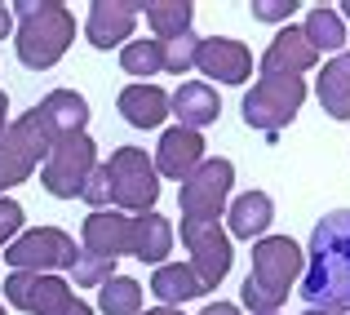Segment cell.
<instances>
[{
  "instance_id": "cell-5",
  "label": "cell",
  "mask_w": 350,
  "mask_h": 315,
  "mask_svg": "<svg viewBox=\"0 0 350 315\" xmlns=\"http://www.w3.org/2000/svg\"><path fill=\"white\" fill-rule=\"evenodd\" d=\"M107 178H111V205L116 213H155L160 200V173L146 160L142 147H120L107 160Z\"/></svg>"
},
{
  "instance_id": "cell-24",
  "label": "cell",
  "mask_w": 350,
  "mask_h": 315,
  "mask_svg": "<svg viewBox=\"0 0 350 315\" xmlns=\"http://www.w3.org/2000/svg\"><path fill=\"white\" fill-rule=\"evenodd\" d=\"M301 36L310 40V49H328V53H342V45H346V23H342V14L337 9H328V5H315L306 14V27H301Z\"/></svg>"
},
{
  "instance_id": "cell-15",
  "label": "cell",
  "mask_w": 350,
  "mask_h": 315,
  "mask_svg": "<svg viewBox=\"0 0 350 315\" xmlns=\"http://www.w3.org/2000/svg\"><path fill=\"white\" fill-rule=\"evenodd\" d=\"M137 14H142L137 0H98V5L89 9V23H85L89 45H94V49H116V45H124L129 36H133Z\"/></svg>"
},
{
  "instance_id": "cell-3",
  "label": "cell",
  "mask_w": 350,
  "mask_h": 315,
  "mask_svg": "<svg viewBox=\"0 0 350 315\" xmlns=\"http://www.w3.org/2000/svg\"><path fill=\"white\" fill-rule=\"evenodd\" d=\"M9 14L18 18V58L23 67L44 71L71 49L76 40V18L67 5H53V0H18Z\"/></svg>"
},
{
  "instance_id": "cell-21",
  "label": "cell",
  "mask_w": 350,
  "mask_h": 315,
  "mask_svg": "<svg viewBox=\"0 0 350 315\" xmlns=\"http://www.w3.org/2000/svg\"><path fill=\"white\" fill-rule=\"evenodd\" d=\"M173 249V227L169 218H160V213H137L133 218V244H129V253L137 257V262H164V253Z\"/></svg>"
},
{
  "instance_id": "cell-34",
  "label": "cell",
  "mask_w": 350,
  "mask_h": 315,
  "mask_svg": "<svg viewBox=\"0 0 350 315\" xmlns=\"http://www.w3.org/2000/svg\"><path fill=\"white\" fill-rule=\"evenodd\" d=\"M14 32V14H9V5H0V40Z\"/></svg>"
},
{
  "instance_id": "cell-26",
  "label": "cell",
  "mask_w": 350,
  "mask_h": 315,
  "mask_svg": "<svg viewBox=\"0 0 350 315\" xmlns=\"http://www.w3.org/2000/svg\"><path fill=\"white\" fill-rule=\"evenodd\" d=\"M98 311L103 315H137L142 311V284L129 280V275H116L98 289Z\"/></svg>"
},
{
  "instance_id": "cell-36",
  "label": "cell",
  "mask_w": 350,
  "mask_h": 315,
  "mask_svg": "<svg viewBox=\"0 0 350 315\" xmlns=\"http://www.w3.org/2000/svg\"><path fill=\"white\" fill-rule=\"evenodd\" d=\"M67 315H94V307H85V302H80V298H76V307H71Z\"/></svg>"
},
{
  "instance_id": "cell-13",
  "label": "cell",
  "mask_w": 350,
  "mask_h": 315,
  "mask_svg": "<svg viewBox=\"0 0 350 315\" xmlns=\"http://www.w3.org/2000/svg\"><path fill=\"white\" fill-rule=\"evenodd\" d=\"M80 240H85V253H98V257H124L129 244H133V218L129 213H116V209H94L80 227Z\"/></svg>"
},
{
  "instance_id": "cell-30",
  "label": "cell",
  "mask_w": 350,
  "mask_h": 315,
  "mask_svg": "<svg viewBox=\"0 0 350 315\" xmlns=\"http://www.w3.org/2000/svg\"><path fill=\"white\" fill-rule=\"evenodd\" d=\"M80 200H85V205H94V209H107V205H111V178H107V164H98V169L89 173Z\"/></svg>"
},
{
  "instance_id": "cell-6",
  "label": "cell",
  "mask_w": 350,
  "mask_h": 315,
  "mask_svg": "<svg viewBox=\"0 0 350 315\" xmlns=\"http://www.w3.org/2000/svg\"><path fill=\"white\" fill-rule=\"evenodd\" d=\"M49 147H53V138L44 134L36 111H23L18 120H9V129L0 134V196L31 178L36 164H44Z\"/></svg>"
},
{
  "instance_id": "cell-14",
  "label": "cell",
  "mask_w": 350,
  "mask_h": 315,
  "mask_svg": "<svg viewBox=\"0 0 350 315\" xmlns=\"http://www.w3.org/2000/svg\"><path fill=\"white\" fill-rule=\"evenodd\" d=\"M319 62V53L310 49V40L301 36V27H284V32H275V40L266 45V53H262V76H293V80H301V71H310Z\"/></svg>"
},
{
  "instance_id": "cell-27",
  "label": "cell",
  "mask_w": 350,
  "mask_h": 315,
  "mask_svg": "<svg viewBox=\"0 0 350 315\" xmlns=\"http://www.w3.org/2000/svg\"><path fill=\"white\" fill-rule=\"evenodd\" d=\"M120 67H124L129 76H160L164 71L160 40H129L124 49H120Z\"/></svg>"
},
{
  "instance_id": "cell-32",
  "label": "cell",
  "mask_w": 350,
  "mask_h": 315,
  "mask_svg": "<svg viewBox=\"0 0 350 315\" xmlns=\"http://www.w3.org/2000/svg\"><path fill=\"white\" fill-rule=\"evenodd\" d=\"M18 231H23V205H14V200L0 196V244L18 240Z\"/></svg>"
},
{
  "instance_id": "cell-8",
  "label": "cell",
  "mask_w": 350,
  "mask_h": 315,
  "mask_svg": "<svg viewBox=\"0 0 350 315\" xmlns=\"http://www.w3.org/2000/svg\"><path fill=\"white\" fill-rule=\"evenodd\" d=\"M182 244L191 249V271H196V280L208 289H217V284L226 280V271H231V236L222 231V222L217 218H182Z\"/></svg>"
},
{
  "instance_id": "cell-29",
  "label": "cell",
  "mask_w": 350,
  "mask_h": 315,
  "mask_svg": "<svg viewBox=\"0 0 350 315\" xmlns=\"http://www.w3.org/2000/svg\"><path fill=\"white\" fill-rule=\"evenodd\" d=\"M160 49H164V71H169V76H187V71L196 67L200 36H196V32H187V36H178V40H164Z\"/></svg>"
},
{
  "instance_id": "cell-25",
  "label": "cell",
  "mask_w": 350,
  "mask_h": 315,
  "mask_svg": "<svg viewBox=\"0 0 350 315\" xmlns=\"http://www.w3.org/2000/svg\"><path fill=\"white\" fill-rule=\"evenodd\" d=\"M146 9V23H151L155 40H178V36L191 32V18H196V9L187 5V0H160V5H142Z\"/></svg>"
},
{
  "instance_id": "cell-35",
  "label": "cell",
  "mask_w": 350,
  "mask_h": 315,
  "mask_svg": "<svg viewBox=\"0 0 350 315\" xmlns=\"http://www.w3.org/2000/svg\"><path fill=\"white\" fill-rule=\"evenodd\" d=\"M137 315H182L178 307H155V311H137Z\"/></svg>"
},
{
  "instance_id": "cell-22",
  "label": "cell",
  "mask_w": 350,
  "mask_h": 315,
  "mask_svg": "<svg viewBox=\"0 0 350 315\" xmlns=\"http://www.w3.org/2000/svg\"><path fill=\"white\" fill-rule=\"evenodd\" d=\"M151 293L160 298V307H173V302H191L204 293V284L196 280V271H191L187 262H160L151 275Z\"/></svg>"
},
{
  "instance_id": "cell-2",
  "label": "cell",
  "mask_w": 350,
  "mask_h": 315,
  "mask_svg": "<svg viewBox=\"0 0 350 315\" xmlns=\"http://www.w3.org/2000/svg\"><path fill=\"white\" fill-rule=\"evenodd\" d=\"M301 266H306V253L297 249V240H288V236H262L253 244V271H248L244 289H239L244 307L253 311V315L280 311L284 298H288V289L297 284Z\"/></svg>"
},
{
  "instance_id": "cell-11",
  "label": "cell",
  "mask_w": 350,
  "mask_h": 315,
  "mask_svg": "<svg viewBox=\"0 0 350 315\" xmlns=\"http://www.w3.org/2000/svg\"><path fill=\"white\" fill-rule=\"evenodd\" d=\"M5 302L27 315H67L76 307V293L58 280V275H40V271H14L5 280Z\"/></svg>"
},
{
  "instance_id": "cell-10",
  "label": "cell",
  "mask_w": 350,
  "mask_h": 315,
  "mask_svg": "<svg viewBox=\"0 0 350 315\" xmlns=\"http://www.w3.org/2000/svg\"><path fill=\"white\" fill-rule=\"evenodd\" d=\"M231 182H235V164L231 160H200L196 169L182 178L178 191V205L182 218H217L226 209V196H231Z\"/></svg>"
},
{
  "instance_id": "cell-17",
  "label": "cell",
  "mask_w": 350,
  "mask_h": 315,
  "mask_svg": "<svg viewBox=\"0 0 350 315\" xmlns=\"http://www.w3.org/2000/svg\"><path fill=\"white\" fill-rule=\"evenodd\" d=\"M200 160H204V138H200L196 129L173 125V129H164L160 151H155L151 164H155V173H164V178H187Z\"/></svg>"
},
{
  "instance_id": "cell-20",
  "label": "cell",
  "mask_w": 350,
  "mask_h": 315,
  "mask_svg": "<svg viewBox=\"0 0 350 315\" xmlns=\"http://www.w3.org/2000/svg\"><path fill=\"white\" fill-rule=\"evenodd\" d=\"M231 231L226 236H239V240H253V236H266V227H271L275 218V200L266 196V191H244V196L231 200Z\"/></svg>"
},
{
  "instance_id": "cell-38",
  "label": "cell",
  "mask_w": 350,
  "mask_h": 315,
  "mask_svg": "<svg viewBox=\"0 0 350 315\" xmlns=\"http://www.w3.org/2000/svg\"><path fill=\"white\" fill-rule=\"evenodd\" d=\"M301 315H328V311H310V307H306V311H301Z\"/></svg>"
},
{
  "instance_id": "cell-28",
  "label": "cell",
  "mask_w": 350,
  "mask_h": 315,
  "mask_svg": "<svg viewBox=\"0 0 350 315\" xmlns=\"http://www.w3.org/2000/svg\"><path fill=\"white\" fill-rule=\"evenodd\" d=\"M71 275H76L80 289H103L107 280H116V262H111V257H98V253H85V249H80L76 262H71Z\"/></svg>"
},
{
  "instance_id": "cell-12",
  "label": "cell",
  "mask_w": 350,
  "mask_h": 315,
  "mask_svg": "<svg viewBox=\"0 0 350 315\" xmlns=\"http://www.w3.org/2000/svg\"><path fill=\"white\" fill-rule=\"evenodd\" d=\"M196 67L200 76H213L222 85H244L253 76V53H248V45L231 40V36H208V40H200Z\"/></svg>"
},
{
  "instance_id": "cell-7",
  "label": "cell",
  "mask_w": 350,
  "mask_h": 315,
  "mask_svg": "<svg viewBox=\"0 0 350 315\" xmlns=\"http://www.w3.org/2000/svg\"><path fill=\"white\" fill-rule=\"evenodd\" d=\"M94 169H98V142L89 134H71V138H58L49 147V155L40 164V182H44L49 196L76 200Z\"/></svg>"
},
{
  "instance_id": "cell-16",
  "label": "cell",
  "mask_w": 350,
  "mask_h": 315,
  "mask_svg": "<svg viewBox=\"0 0 350 315\" xmlns=\"http://www.w3.org/2000/svg\"><path fill=\"white\" fill-rule=\"evenodd\" d=\"M31 111H36V120L44 125V134H49L53 142H58V138H71V134H85V125H89V103L76 89H53V94H44Z\"/></svg>"
},
{
  "instance_id": "cell-39",
  "label": "cell",
  "mask_w": 350,
  "mask_h": 315,
  "mask_svg": "<svg viewBox=\"0 0 350 315\" xmlns=\"http://www.w3.org/2000/svg\"><path fill=\"white\" fill-rule=\"evenodd\" d=\"M271 315H280V311H271Z\"/></svg>"
},
{
  "instance_id": "cell-18",
  "label": "cell",
  "mask_w": 350,
  "mask_h": 315,
  "mask_svg": "<svg viewBox=\"0 0 350 315\" xmlns=\"http://www.w3.org/2000/svg\"><path fill=\"white\" fill-rule=\"evenodd\" d=\"M169 111L178 116L182 129H204L213 125L217 116H222V103H217V89L204 85V80H187V85H178V94H169Z\"/></svg>"
},
{
  "instance_id": "cell-33",
  "label": "cell",
  "mask_w": 350,
  "mask_h": 315,
  "mask_svg": "<svg viewBox=\"0 0 350 315\" xmlns=\"http://www.w3.org/2000/svg\"><path fill=\"white\" fill-rule=\"evenodd\" d=\"M200 315H239V307H235V302H208Z\"/></svg>"
},
{
  "instance_id": "cell-37",
  "label": "cell",
  "mask_w": 350,
  "mask_h": 315,
  "mask_svg": "<svg viewBox=\"0 0 350 315\" xmlns=\"http://www.w3.org/2000/svg\"><path fill=\"white\" fill-rule=\"evenodd\" d=\"M342 23H350V0H342Z\"/></svg>"
},
{
  "instance_id": "cell-4",
  "label": "cell",
  "mask_w": 350,
  "mask_h": 315,
  "mask_svg": "<svg viewBox=\"0 0 350 315\" xmlns=\"http://www.w3.org/2000/svg\"><path fill=\"white\" fill-rule=\"evenodd\" d=\"M301 103H306V85L293 76H262L244 94V125L257 129L266 138H280V129H288L297 120Z\"/></svg>"
},
{
  "instance_id": "cell-9",
  "label": "cell",
  "mask_w": 350,
  "mask_h": 315,
  "mask_svg": "<svg viewBox=\"0 0 350 315\" xmlns=\"http://www.w3.org/2000/svg\"><path fill=\"white\" fill-rule=\"evenodd\" d=\"M76 253H80L76 240H71L67 231H58V227H36V231H23L18 240H9V244H5V262L14 266V271H40V275L62 271V266L71 271Z\"/></svg>"
},
{
  "instance_id": "cell-31",
  "label": "cell",
  "mask_w": 350,
  "mask_h": 315,
  "mask_svg": "<svg viewBox=\"0 0 350 315\" xmlns=\"http://www.w3.org/2000/svg\"><path fill=\"white\" fill-rule=\"evenodd\" d=\"M293 9H297V0H253V18L257 23H284L288 27Z\"/></svg>"
},
{
  "instance_id": "cell-1",
  "label": "cell",
  "mask_w": 350,
  "mask_h": 315,
  "mask_svg": "<svg viewBox=\"0 0 350 315\" xmlns=\"http://www.w3.org/2000/svg\"><path fill=\"white\" fill-rule=\"evenodd\" d=\"M301 298L310 311H350V209H333L315 222L301 266Z\"/></svg>"
},
{
  "instance_id": "cell-19",
  "label": "cell",
  "mask_w": 350,
  "mask_h": 315,
  "mask_svg": "<svg viewBox=\"0 0 350 315\" xmlns=\"http://www.w3.org/2000/svg\"><path fill=\"white\" fill-rule=\"evenodd\" d=\"M116 107H120V116H124L133 129H155V125H164V116H169V94H164L160 85L137 80V85L120 89Z\"/></svg>"
},
{
  "instance_id": "cell-23",
  "label": "cell",
  "mask_w": 350,
  "mask_h": 315,
  "mask_svg": "<svg viewBox=\"0 0 350 315\" xmlns=\"http://www.w3.org/2000/svg\"><path fill=\"white\" fill-rule=\"evenodd\" d=\"M319 103L333 120H350V53L342 49L333 62L324 67V76H319Z\"/></svg>"
}]
</instances>
